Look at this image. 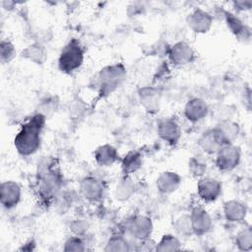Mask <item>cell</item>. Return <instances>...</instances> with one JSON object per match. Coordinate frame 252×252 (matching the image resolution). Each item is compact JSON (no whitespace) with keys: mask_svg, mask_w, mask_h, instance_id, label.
Instances as JSON below:
<instances>
[{"mask_svg":"<svg viewBox=\"0 0 252 252\" xmlns=\"http://www.w3.org/2000/svg\"><path fill=\"white\" fill-rule=\"evenodd\" d=\"M223 215L231 222L242 221L247 215V207L238 200H229L223 204Z\"/></svg>","mask_w":252,"mask_h":252,"instance_id":"17","label":"cell"},{"mask_svg":"<svg viewBox=\"0 0 252 252\" xmlns=\"http://www.w3.org/2000/svg\"><path fill=\"white\" fill-rule=\"evenodd\" d=\"M158 134L162 141L170 146H174L181 137V130L174 119L165 118L159 121L158 125Z\"/></svg>","mask_w":252,"mask_h":252,"instance_id":"13","label":"cell"},{"mask_svg":"<svg viewBox=\"0 0 252 252\" xmlns=\"http://www.w3.org/2000/svg\"><path fill=\"white\" fill-rule=\"evenodd\" d=\"M105 251L108 252H126L130 251V242L123 236L116 235L112 236L104 247Z\"/></svg>","mask_w":252,"mask_h":252,"instance_id":"26","label":"cell"},{"mask_svg":"<svg viewBox=\"0 0 252 252\" xmlns=\"http://www.w3.org/2000/svg\"><path fill=\"white\" fill-rule=\"evenodd\" d=\"M200 149L207 155H216L225 145L216 127L204 132L198 140Z\"/></svg>","mask_w":252,"mask_h":252,"instance_id":"14","label":"cell"},{"mask_svg":"<svg viewBox=\"0 0 252 252\" xmlns=\"http://www.w3.org/2000/svg\"><path fill=\"white\" fill-rule=\"evenodd\" d=\"M22 190L14 180L3 181L0 185V203L6 210L15 208L21 201Z\"/></svg>","mask_w":252,"mask_h":252,"instance_id":"7","label":"cell"},{"mask_svg":"<svg viewBox=\"0 0 252 252\" xmlns=\"http://www.w3.org/2000/svg\"><path fill=\"white\" fill-rule=\"evenodd\" d=\"M128 233L134 239L146 241L151 236L154 224L152 220L147 216H136L128 223Z\"/></svg>","mask_w":252,"mask_h":252,"instance_id":"6","label":"cell"},{"mask_svg":"<svg viewBox=\"0 0 252 252\" xmlns=\"http://www.w3.org/2000/svg\"><path fill=\"white\" fill-rule=\"evenodd\" d=\"M181 177L174 171H163L157 178V188L161 194H171L181 185Z\"/></svg>","mask_w":252,"mask_h":252,"instance_id":"16","label":"cell"},{"mask_svg":"<svg viewBox=\"0 0 252 252\" xmlns=\"http://www.w3.org/2000/svg\"><path fill=\"white\" fill-rule=\"evenodd\" d=\"M224 18L228 29L231 32L239 39L245 40L250 37V30L242 23L240 19H238L235 15L230 12H224Z\"/></svg>","mask_w":252,"mask_h":252,"instance_id":"20","label":"cell"},{"mask_svg":"<svg viewBox=\"0 0 252 252\" xmlns=\"http://www.w3.org/2000/svg\"><path fill=\"white\" fill-rule=\"evenodd\" d=\"M80 192L86 200L98 202L103 197L104 186L99 179L94 176H86L80 182Z\"/></svg>","mask_w":252,"mask_h":252,"instance_id":"10","label":"cell"},{"mask_svg":"<svg viewBox=\"0 0 252 252\" xmlns=\"http://www.w3.org/2000/svg\"><path fill=\"white\" fill-rule=\"evenodd\" d=\"M190 216L192 231L196 235H204L213 227V220L210 214L202 207H196L192 210Z\"/></svg>","mask_w":252,"mask_h":252,"instance_id":"11","label":"cell"},{"mask_svg":"<svg viewBox=\"0 0 252 252\" xmlns=\"http://www.w3.org/2000/svg\"><path fill=\"white\" fill-rule=\"evenodd\" d=\"M216 129L220 133V135L225 145L232 144L237 139L239 132H240L239 125L236 122L231 121L230 119L221 120L216 126Z\"/></svg>","mask_w":252,"mask_h":252,"instance_id":"19","label":"cell"},{"mask_svg":"<svg viewBox=\"0 0 252 252\" xmlns=\"http://www.w3.org/2000/svg\"><path fill=\"white\" fill-rule=\"evenodd\" d=\"M173 227L175 231L182 236H188L193 233L189 215H182L178 217L173 222Z\"/></svg>","mask_w":252,"mask_h":252,"instance_id":"28","label":"cell"},{"mask_svg":"<svg viewBox=\"0 0 252 252\" xmlns=\"http://www.w3.org/2000/svg\"><path fill=\"white\" fill-rule=\"evenodd\" d=\"M126 77V69L123 64L116 63L105 66L98 73V93L101 97L112 94L121 86Z\"/></svg>","mask_w":252,"mask_h":252,"instance_id":"2","label":"cell"},{"mask_svg":"<svg viewBox=\"0 0 252 252\" xmlns=\"http://www.w3.org/2000/svg\"><path fill=\"white\" fill-rule=\"evenodd\" d=\"M180 249L181 243L173 234H164L156 246V250L159 252H174Z\"/></svg>","mask_w":252,"mask_h":252,"instance_id":"25","label":"cell"},{"mask_svg":"<svg viewBox=\"0 0 252 252\" xmlns=\"http://www.w3.org/2000/svg\"><path fill=\"white\" fill-rule=\"evenodd\" d=\"M197 193L204 202H214L221 194V183L216 178L202 177L197 184Z\"/></svg>","mask_w":252,"mask_h":252,"instance_id":"8","label":"cell"},{"mask_svg":"<svg viewBox=\"0 0 252 252\" xmlns=\"http://www.w3.org/2000/svg\"><path fill=\"white\" fill-rule=\"evenodd\" d=\"M142 166V157L138 152H129L122 159L121 167L126 175L136 172Z\"/></svg>","mask_w":252,"mask_h":252,"instance_id":"24","label":"cell"},{"mask_svg":"<svg viewBox=\"0 0 252 252\" xmlns=\"http://www.w3.org/2000/svg\"><path fill=\"white\" fill-rule=\"evenodd\" d=\"M168 57L172 64L183 66L191 63L194 60V50L191 45L185 41L174 43L168 50Z\"/></svg>","mask_w":252,"mask_h":252,"instance_id":"12","label":"cell"},{"mask_svg":"<svg viewBox=\"0 0 252 252\" xmlns=\"http://www.w3.org/2000/svg\"><path fill=\"white\" fill-rule=\"evenodd\" d=\"M84 61V49L77 38H72L62 48L58 58V68L65 74L79 69Z\"/></svg>","mask_w":252,"mask_h":252,"instance_id":"3","label":"cell"},{"mask_svg":"<svg viewBox=\"0 0 252 252\" xmlns=\"http://www.w3.org/2000/svg\"><path fill=\"white\" fill-rule=\"evenodd\" d=\"M63 250L66 252H83L86 250V245L81 236L73 235L70 236L64 243Z\"/></svg>","mask_w":252,"mask_h":252,"instance_id":"30","label":"cell"},{"mask_svg":"<svg viewBox=\"0 0 252 252\" xmlns=\"http://www.w3.org/2000/svg\"><path fill=\"white\" fill-rule=\"evenodd\" d=\"M240 158L239 148L232 144H226L216 154V165L221 171H231L238 165Z\"/></svg>","mask_w":252,"mask_h":252,"instance_id":"5","label":"cell"},{"mask_svg":"<svg viewBox=\"0 0 252 252\" xmlns=\"http://www.w3.org/2000/svg\"><path fill=\"white\" fill-rule=\"evenodd\" d=\"M140 102L148 112H157L158 111L159 97L156 90L152 88H143L139 93Z\"/></svg>","mask_w":252,"mask_h":252,"instance_id":"21","label":"cell"},{"mask_svg":"<svg viewBox=\"0 0 252 252\" xmlns=\"http://www.w3.org/2000/svg\"><path fill=\"white\" fill-rule=\"evenodd\" d=\"M45 124V116L42 113H37L30 118L21 127L14 139V146L17 152L28 157L33 155L41 143V131Z\"/></svg>","mask_w":252,"mask_h":252,"instance_id":"1","label":"cell"},{"mask_svg":"<svg viewBox=\"0 0 252 252\" xmlns=\"http://www.w3.org/2000/svg\"><path fill=\"white\" fill-rule=\"evenodd\" d=\"M135 191V182L129 176L126 175L117 183L115 188V197L119 201H127L134 195Z\"/></svg>","mask_w":252,"mask_h":252,"instance_id":"22","label":"cell"},{"mask_svg":"<svg viewBox=\"0 0 252 252\" xmlns=\"http://www.w3.org/2000/svg\"><path fill=\"white\" fill-rule=\"evenodd\" d=\"M235 245L241 251H249L252 249V230L250 227H246L237 233Z\"/></svg>","mask_w":252,"mask_h":252,"instance_id":"27","label":"cell"},{"mask_svg":"<svg viewBox=\"0 0 252 252\" xmlns=\"http://www.w3.org/2000/svg\"><path fill=\"white\" fill-rule=\"evenodd\" d=\"M22 56L35 64H43L46 59V51L43 46L34 43L27 46L22 51Z\"/></svg>","mask_w":252,"mask_h":252,"instance_id":"23","label":"cell"},{"mask_svg":"<svg viewBox=\"0 0 252 252\" xmlns=\"http://www.w3.org/2000/svg\"><path fill=\"white\" fill-rule=\"evenodd\" d=\"M15 54L16 50L14 44L8 39H3L0 43V57L3 64L9 63L15 57Z\"/></svg>","mask_w":252,"mask_h":252,"instance_id":"29","label":"cell"},{"mask_svg":"<svg viewBox=\"0 0 252 252\" xmlns=\"http://www.w3.org/2000/svg\"><path fill=\"white\" fill-rule=\"evenodd\" d=\"M209 113L207 102L200 97H193L187 101L184 107V116L190 122H199Z\"/></svg>","mask_w":252,"mask_h":252,"instance_id":"15","label":"cell"},{"mask_svg":"<svg viewBox=\"0 0 252 252\" xmlns=\"http://www.w3.org/2000/svg\"><path fill=\"white\" fill-rule=\"evenodd\" d=\"M186 21L189 29L196 33H206L213 25L212 15L201 8L193 10Z\"/></svg>","mask_w":252,"mask_h":252,"instance_id":"9","label":"cell"},{"mask_svg":"<svg viewBox=\"0 0 252 252\" xmlns=\"http://www.w3.org/2000/svg\"><path fill=\"white\" fill-rule=\"evenodd\" d=\"M88 227H89L88 222H86L83 220H76L70 225V229L74 232L75 235H78V236L83 235L88 230Z\"/></svg>","mask_w":252,"mask_h":252,"instance_id":"32","label":"cell"},{"mask_svg":"<svg viewBox=\"0 0 252 252\" xmlns=\"http://www.w3.org/2000/svg\"><path fill=\"white\" fill-rule=\"evenodd\" d=\"M95 162L100 166H110L118 159L117 150L109 145L104 144L97 147L94 153Z\"/></svg>","mask_w":252,"mask_h":252,"instance_id":"18","label":"cell"},{"mask_svg":"<svg viewBox=\"0 0 252 252\" xmlns=\"http://www.w3.org/2000/svg\"><path fill=\"white\" fill-rule=\"evenodd\" d=\"M39 191L44 198L53 197L61 186V178L59 173L52 169L49 163L45 162L38 169Z\"/></svg>","mask_w":252,"mask_h":252,"instance_id":"4","label":"cell"},{"mask_svg":"<svg viewBox=\"0 0 252 252\" xmlns=\"http://www.w3.org/2000/svg\"><path fill=\"white\" fill-rule=\"evenodd\" d=\"M233 5L238 11H247L251 9L252 2L251 1H235L233 2Z\"/></svg>","mask_w":252,"mask_h":252,"instance_id":"33","label":"cell"},{"mask_svg":"<svg viewBox=\"0 0 252 252\" xmlns=\"http://www.w3.org/2000/svg\"><path fill=\"white\" fill-rule=\"evenodd\" d=\"M189 168L193 175L200 177L206 172L207 164L198 158H192L189 162Z\"/></svg>","mask_w":252,"mask_h":252,"instance_id":"31","label":"cell"}]
</instances>
